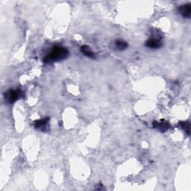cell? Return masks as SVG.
Masks as SVG:
<instances>
[{"mask_svg":"<svg viewBox=\"0 0 191 191\" xmlns=\"http://www.w3.org/2000/svg\"><path fill=\"white\" fill-rule=\"evenodd\" d=\"M69 55V51L64 47H55L44 57L45 63H52L54 61H58L66 58Z\"/></svg>","mask_w":191,"mask_h":191,"instance_id":"6da1fadb","label":"cell"},{"mask_svg":"<svg viewBox=\"0 0 191 191\" xmlns=\"http://www.w3.org/2000/svg\"><path fill=\"white\" fill-rule=\"evenodd\" d=\"M154 127L156 128V129H158L161 131H164L170 128V125L166 122H154Z\"/></svg>","mask_w":191,"mask_h":191,"instance_id":"52a82bcc","label":"cell"},{"mask_svg":"<svg viewBox=\"0 0 191 191\" xmlns=\"http://www.w3.org/2000/svg\"><path fill=\"white\" fill-rule=\"evenodd\" d=\"M179 11L184 18H190L191 16L190 4L181 5V6L179 8Z\"/></svg>","mask_w":191,"mask_h":191,"instance_id":"277c9868","label":"cell"},{"mask_svg":"<svg viewBox=\"0 0 191 191\" xmlns=\"http://www.w3.org/2000/svg\"><path fill=\"white\" fill-rule=\"evenodd\" d=\"M48 122H49V119L48 118L43 119V120L41 119V120H38V121L35 122L34 126L35 128H37V129L44 131L46 129V125H47Z\"/></svg>","mask_w":191,"mask_h":191,"instance_id":"5b68a950","label":"cell"},{"mask_svg":"<svg viewBox=\"0 0 191 191\" xmlns=\"http://www.w3.org/2000/svg\"><path fill=\"white\" fill-rule=\"evenodd\" d=\"M81 51L84 55H86L87 57H90V58H95L96 57L95 54H94V52L92 51L91 49L88 46H83L81 48Z\"/></svg>","mask_w":191,"mask_h":191,"instance_id":"8992f818","label":"cell"},{"mask_svg":"<svg viewBox=\"0 0 191 191\" xmlns=\"http://www.w3.org/2000/svg\"><path fill=\"white\" fill-rule=\"evenodd\" d=\"M115 46H116V48L118 50L122 51V50L125 49L126 48H127L128 44H127V43H126L125 41H123V40H116V42H115Z\"/></svg>","mask_w":191,"mask_h":191,"instance_id":"ba28073f","label":"cell"},{"mask_svg":"<svg viewBox=\"0 0 191 191\" xmlns=\"http://www.w3.org/2000/svg\"><path fill=\"white\" fill-rule=\"evenodd\" d=\"M180 126L185 130L186 132H187V134H190V125H189V123L187 122H181L180 123Z\"/></svg>","mask_w":191,"mask_h":191,"instance_id":"9c48e42d","label":"cell"},{"mask_svg":"<svg viewBox=\"0 0 191 191\" xmlns=\"http://www.w3.org/2000/svg\"><path fill=\"white\" fill-rule=\"evenodd\" d=\"M162 46V43L157 38H150L146 42V46L150 49H158Z\"/></svg>","mask_w":191,"mask_h":191,"instance_id":"3957f363","label":"cell"},{"mask_svg":"<svg viewBox=\"0 0 191 191\" xmlns=\"http://www.w3.org/2000/svg\"><path fill=\"white\" fill-rule=\"evenodd\" d=\"M23 96V93H22L21 90H10L5 93V99L9 103H14L16 100L20 99Z\"/></svg>","mask_w":191,"mask_h":191,"instance_id":"7a4b0ae2","label":"cell"}]
</instances>
